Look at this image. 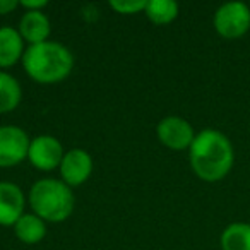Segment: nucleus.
<instances>
[{
  "mask_svg": "<svg viewBox=\"0 0 250 250\" xmlns=\"http://www.w3.org/2000/svg\"><path fill=\"white\" fill-rule=\"evenodd\" d=\"M192 171L202 182L214 184L229 173L235 161L233 144L223 132L216 129H204L195 134L188 149Z\"/></svg>",
  "mask_w": 250,
  "mask_h": 250,
  "instance_id": "f257e3e1",
  "label": "nucleus"
},
{
  "mask_svg": "<svg viewBox=\"0 0 250 250\" xmlns=\"http://www.w3.org/2000/svg\"><path fill=\"white\" fill-rule=\"evenodd\" d=\"M24 72L35 83L50 86L59 84L70 76L74 69V55L59 42H45L26 48L22 57Z\"/></svg>",
  "mask_w": 250,
  "mask_h": 250,
  "instance_id": "f03ea898",
  "label": "nucleus"
},
{
  "mask_svg": "<svg viewBox=\"0 0 250 250\" xmlns=\"http://www.w3.org/2000/svg\"><path fill=\"white\" fill-rule=\"evenodd\" d=\"M28 204L45 223H63L74 212L76 197L60 178H40L29 188Z\"/></svg>",
  "mask_w": 250,
  "mask_h": 250,
  "instance_id": "7ed1b4c3",
  "label": "nucleus"
},
{
  "mask_svg": "<svg viewBox=\"0 0 250 250\" xmlns=\"http://www.w3.org/2000/svg\"><path fill=\"white\" fill-rule=\"evenodd\" d=\"M212 24L223 38H240L250 29V7L243 2H226L214 12Z\"/></svg>",
  "mask_w": 250,
  "mask_h": 250,
  "instance_id": "20e7f679",
  "label": "nucleus"
},
{
  "mask_svg": "<svg viewBox=\"0 0 250 250\" xmlns=\"http://www.w3.org/2000/svg\"><path fill=\"white\" fill-rule=\"evenodd\" d=\"M29 136L18 125L0 127V168H12L28 160Z\"/></svg>",
  "mask_w": 250,
  "mask_h": 250,
  "instance_id": "39448f33",
  "label": "nucleus"
},
{
  "mask_svg": "<svg viewBox=\"0 0 250 250\" xmlns=\"http://www.w3.org/2000/svg\"><path fill=\"white\" fill-rule=\"evenodd\" d=\"M156 137L165 147L171 151L190 149L192 143L195 139L194 127L188 124V120L177 115H170L158 122Z\"/></svg>",
  "mask_w": 250,
  "mask_h": 250,
  "instance_id": "423d86ee",
  "label": "nucleus"
},
{
  "mask_svg": "<svg viewBox=\"0 0 250 250\" xmlns=\"http://www.w3.org/2000/svg\"><path fill=\"white\" fill-rule=\"evenodd\" d=\"M63 154H65V149L57 137L50 134H42V136L33 137L29 143L28 161L33 165V168L40 171H53L60 167Z\"/></svg>",
  "mask_w": 250,
  "mask_h": 250,
  "instance_id": "0eeeda50",
  "label": "nucleus"
},
{
  "mask_svg": "<svg viewBox=\"0 0 250 250\" xmlns=\"http://www.w3.org/2000/svg\"><path fill=\"white\" fill-rule=\"evenodd\" d=\"M93 168H94L93 156L86 149L72 147V149L65 151L62 163L59 167L60 180L69 185L70 188L79 187V185L86 184L89 180L91 173H93Z\"/></svg>",
  "mask_w": 250,
  "mask_h": 250,
  "instance_id": "6e6552de",
  "label": "nucleus"
},
{
  "mask_svg": "<svg viewBox=\"0 0 250 250\" xmlns=\"http://www.w3.org/2000/svg\"><path fill=\"white\" fill-rule=\"evenodd\" d=\"M26 195L14 182H0V226H14L24 214Z\"/></svg>",
  "mask_w": 250,
  "mask_h": 250,
  "instance_id": "1a4fd4ad",
  "label": "nucleus"
},
{
  "mask_svg": "<svg viewBox=\"0 0 250 250\" xmlns=\"http://www.w3.org/2000/svg\"><path fill=\"white\" fill-rule=\"evenodd\" d=\"M18 31L21 38L24 40V43H28V46L40 45V43H45L50 40L52 22L43 11L24 12L19 19Z\"/></svg>",
  "mask_w": 250,
  "mask_h": 250,
  "instance_id": "9d476101",
  "label": "nucleus"
},
{
  "mask_svg": "<svg viewBox=\"0 0 250 250\" xmlns=\"http://www.w3.org/2000/svg\"><path fill=\"white\" fill-rule=\"evenodd\" d=\"M26 43L21 38L18 28L2 26L0 28V69H9L18 62H22Z\"/></svg>",
  "mask_w": 250,
  "mask_h": 250,
  "instance_id": "9b49d317",
  "label": "nucleus"
},
{
  "mask_svg": "<svg viewBox=\"0 0 250 250\" xmlns=\"http://www.w3.org/2000/svg\"><path fill=\"white\" fill-rule=\"evenodd\" d=\"M12 228L19 242L26 245L40 243L46 236V223L35 212H24Z\"/></svg>",
  "mask_w": 250,
  "mask_h": 250,
  "instance_id": "f8f14e48",
  "label": "nucleus"
},
{
  "mask_svg": "<svg viewBox=\"0 0 250 250\" xmlns=\"http://www.w3.org/2000/svg\"><path fill=\"white\" fill-rule=\"evenodd\" d=\"M22 87L12 74L0 70V115L11 113L21 104Z\"/></svg>",
  "mask_w": 250,
  "mask_h": 250,
  "instance_id": "ddd939ff",
  "label": "nucleus"
},
{
  "mask_svg": "<svg viewBox=\"0 0 250 250\" xmlns=\"http://www.w3.org/2000/svg\"><path fill=\"white\" fill-rule=\"evenodd\" d=\"M221 250H250V223H231L221 233Z\"/></svg>",
  "mask_w": 250,
  "mask_h": 250,
  "instance_id": "4468645a",
  "label": "nucleus"
},
{
  "mask_svg": "<svg viewBox=\"0 0 250 250\" xmlns=\"http://www.w3.org/2000/svg\"><path fill=\"white\" fill-rule=\"evenodd\" d=\"M178 4L173 0H149L144 9V14L154 24H170L178 16Z\"/></svg>",
  "mask_w": 250,
  "mask_h": 250,
  "instance_id": "2eb2a0df",
  "label": "nucleus"
},
{
  "mask_svg": "<svg viewBox=\"0 0 250 250\" xmlns=\"http://www.w3.org/2000/svg\"><path fill=\"white\" fill-rule=\"evenodd\" d=\"M146 0H111L110 7L113 9L117 14H124V16H132V14H139L146 9Z\"/></svg>",
  "mask_w": 250,
  "mask_h": 250,
  "instance_id": "dca6fc26",
  "label": "nucleus"
},
{
  "mask_svg": "<svg viewBox=\"0 0 250 250\" xmlns=\"http://www.w3.org/2000/svg\"><path fill=\"white\" fill-rule=\"evenodd\" d=\"M19 7L24 9V12L43 11L45 7H48V2H46V0H21V2H19Z\"/></svg>",
  "mask_w": 250,
  "mask_h": 250,
  "instance_id": "f3484780",
  "label": "nucleus"
},
{
  "mask_svg": "<svg viewBox=\"0 0 250 250\" xmlns=\"http://www.w3.org/2000/svg\"><path fill=\"white\" fill-rule=\"evenodd\" d=\"M19 7L18 0H0V16L11 14Z\"/></svg>",
  "mask_w": 250,
  "mask_h": 250,
  "instance_id": "a211bd4d",
  "label": "nucleus"
}]
</instances>
